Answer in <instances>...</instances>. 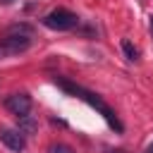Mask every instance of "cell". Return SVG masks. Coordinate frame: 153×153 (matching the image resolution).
<instances>
[{
  "label": "cell",
  "instance_id": "cell-1",
  "mask_svg": "<svg viewBox=\"0 0 153 153\" xmlns=\"http://www.w3.org/2000/svg\"><path fill=\"white\" fill-rule=\"evenodd\" d=\"M55 84L62 88V91H67V93H72V96H76V98H81L84 103H88L93 110H98L103 117H105V122L117 131V134H122V122L117 120V115L112 112V108L98 96V93H93V91H88V88H84V86H79V84H74V81H67L65 76H55Z\"/></svg>",
  "mask_w": 153,
  "mask_h": 153
},
{
  "label": "cell",
  "instance_id": "cell-2",
  "mask_svg": "<svg viewBox=\"0 0 153 153\" xmlns=\"http://www.w3.org/2000/svg\"><path fill=\"white\" fill-rule=\"evenodd\" d=\"M43 24L48 29H53V31H69V29H74L79 24V17L74 12H69V10H65V7H57V10H53V12H48L43 17Z\"/></svg>",
  "mask_w": 153,
  "mask_h": 153
},
{
  "label": "cell",
  "instance_id": "cell-3",
  "mask_svg": "<svg viewBox=\"0 0 153 153\" xmlns=\"http://www.w3.org/2000/svg\"><path fill=\"white\" fill-rule=\"evenodd\" d=\"M31 45V33H7L0 38V60L2 57H14Z\"/></svg>",
  "mask_w": 153,
  "mask_h": 153
},
{
  "label": "cell",
  "instance_id": "cell-4",
  "mask_svg": "<svg viewBox=\"0 0 153 153\" xmlns=\"http://www.w3.org/2000/svg\"><path fill=\"white\" fill-rule=\"evenodd\" d=\"M5 108L17 117H26L31 112V96L29 93H12L5 98Z\"/></svg>",
  "mask_w": 153,
  "mask_h": 153
},
{
  "label": "cell",
  "instance_id": "cell-5",
  "mask_svg": "<svg viewBox=\"0 0 153 153\" xmlns=\"http://www.w3.org/2000/svg\"><path fill=\"white\" fill-rule=\"evenodd\" d=\"M0 141H2L10 151H14V153H22V151L26 148V139H24V134H22L19 129H7V127H2V129H0Z\"/></svg>",
  "mask_w": 153,
  "mask_h": 153
},
{
  "label": "cell",
  "instance_id": "cell-6",
  "mask_svg": "<svg viewBox=\"0 0 153 153\" xmlns=\"http://www.w3.org/2000/svg\"><path fill=\"white\" fill-rule=\"evenodd\" d=\"M33 129H36L33 117H29V115H26V117H19V131H22V134H24V131H26V134H31Z\"/></svg>",
  "mask_w": 153,
  "mask_h": 153
},
{
  "label": "cell",
  "instance_id": "cell-7",
  "mask_svg": "<svg viewBox=\"0 0 153 153\" xmlns=\"http://www.w3.org/2000/svg\"><path fill=\"white\" fill-rule=\"evenodd\" d=\"M122 50H124L127 60H131V62H134V60L139 57V50H136V48H134V45H131L129 41H122Z\"/></svg>",
  "mask_w": 153,
  "mask_h": 153
},
{
  "label": "cell",
  "instance_id": "cell-8",
  "mask_svg": "<svg viewBox=\"0 0 153 153\" xmlns=\"http://www.w3.org/2000/svg\"><path fill=\"white\" fill-rule=\"evenodd\" d=\"M48 153H74V148L67 146V143H50Z\"/></svg>",
  "mask_w": 153,
  "mask_h": 153
},
{
  "label": "cell",
  "instance_id": "cell-9",
  "mask_svg": "<svg viewBox=\"0 0 153 153\" xmlns=\"http://www.w3.org/2000/svg\"><path fill=\"white\" fill-rule=\"evenodd\" d=\"M143 153H153V143H151V146H148V148H146Z\"/></svg>",
  "mask_w": 153,
  "mask_h": 153
},
{
  "label": "cell",
  "instance_id": "cell-10",
  "mask_svg": "<svg viewBox=\"0 0 153 153\" xmlns=\"http://www.w3.org/2000/svg\"><path fill=\"white\" fill-rule=\"evenodd\" d=\"M0 2H2V5H12L14 0H0Z\"/></svg>",
  "mask_w": 153,
  "mask_h": 153
},
{
  "label": "cell",
  "instance_id": "cell-11",
  "mask_svg": "<svg viewBox=\"0 0 153 153\" xmlns=\"http://www.w3.org/2000/svg\"><path fill=\"white\" fill-rule=\"evenodd\" d=\"M151 33H153V17H151Z\"/></svg>",
  "mask_w": 153,
  "mask_h": 153
}]
</instances>
